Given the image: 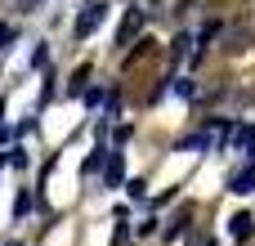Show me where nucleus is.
Returning <instances> with one entry per match:
<instances>
[{
	"label": "nucleus",
	"mask_w": 255,
	"mask_h": 246,
	"mask_svg": "<svg viewBox=\"0 0 255 246\" xmlns=\"http://www.w3.org/2000/svg\"><path fill=\"white\" fill-rule=\"evenodd\" d=\"M103 13H108V4H99V0H90V4L81 9V18H76V40H85L90 31H99V22H103Z\"/></svg>",
	"instance_id": "f257e3e1"
},
{
	"label": "nucleus",
	"mask_w": 255,
	"mask_h": 246,
	"mask_svg": "<svg viewBox=\"0 0 255 246\" xmlns=\"http://www.w3.org/2000/svg\"><path fill=\"white\" fill-rule=\"evenodd\" d=\"M139 27H143V9H130L126 22H121V31H117V45H130V40L139 36Z\"/></svg>",
	"instance_id": "f03ea898"
},
{
	"label": "nucleus",
	"mask_w": 255,
	"mask_h": 246,
	"mask_svg": "<svg viewBox=\"0 0 255 246\" xmlns=\"http://www.w3.org/2000/svg\"><path fill=\"white\" fill-rule=\"evenodd\" d=\"M238 197H247V193H255V166H247L242 175H233V184H229Z\"/></svg>",
	"instance_id": "7ed1b4c3"
},
{
	"label": "nucleus",
	"mask_w": 255,
	"mask_h": 246,
	"mask_svg": "<svg viewBox=\"0 0 255 246\" xmlns=\"http://www.w3.org/2000/svg\"><path fill=\"white\" fill-rule=\"evenodd\" d=\"M251 215H233V220H229V229H233V238H242V242H247V238H251Z\"/></svg>",
	"instance_id": "20e7f679"
},
{
	"label": "nucleus",
	"mask_w": 255,
	"mask_h": 246,
	"mask_svg": "<svg viewBox=\"0 0 255 246\" xmlns=\"http://www.w3.org/2000/svg\"><path fill=\"white\" fill-rule=\"evenodd\" d=\"M121 184V152H108V188Z\"/></svg>",
	"instance_id": "39448f33"
},
{
	"label": "nucleus",
	"mask_w": 255,
	"mask_h": 246,
	"mask_svg": "<svg viewBox=\"0 0 255 246\" xmlns=\"http://www.w3.org/2000/svg\"><path fill=\"white\" fill-rule=\"evenodd\" d=\"M238 148H247V152H251V166H255V125L238 130Z\"/></svg>",
	"instance_id": "423d86ee"
},
{
	"label": "nucleus",
	"mask_w": 255,
	"mask_h": 246,
	"mask_svg": "<svg viewBox=\"0 0 255 246\" xmlns=\"http://www.w3.org/2000/svg\"><path fill=\"white\" fill-rule=\"evenodd\" d=\"M148 49H152V40H139V45H134V49H130V54L121 58V63H126V67H134V63H139V58H143Z\"/></svg>",
	"instance_id": "0eeeda50"
},
{
	"label": "nucleus",
	"mask_w": 255,
	"mask_h": 246,
	"mask_svg": "<svg viewBox=\"0 0 255 246\" xmlns=\"http://www.w3.org/2000/svg\"><path fill=\"white\" fill-rule=\"evenodd\" d=\"M99 166H103V152H90V157H85V175H94Z\"/></svg>",
	"instance_id": "6e6552de"
},
{
	"label": "nucleus",
	"mask_w": 255,
	"mask_h": 246,
	"mask_svg": "<svg viewBox=\"0 0 255 246\" xmlns=\"http://www.w3.org/2000/svg\"><path fill=\"white\" fill-rule=\"evenodd\" d=\"M36 4H40V0H22V9H36Z\"/></svg>",
	"instance_id": "1a4fd4ad"
},
{
	"label": "nucleus",
	"mask_w": 255,
	"mask_h": 246,
	"mask_svg": "<svg viewBox=\"0 0 255 246\" xmlns=\"http://www.w3.org/2000/svg\"><path fill=\"white\" fill-rule=\"evenodd\" d=\"M0 112H4V103H0Z\"/></svg>",
	"instance_id": "9d476101"
}]
</instances>
